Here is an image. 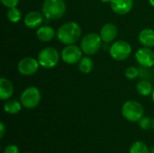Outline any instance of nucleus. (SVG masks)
Here are the masks:
<instances>
[{"label": "nucleus", "mask_w": 154, "mask_h": 153, "mask_svg": "<svg viewBox=\"0 0 154 153\" xmlns=\"http://www.w3.org/2000/svg\"><path fill=\"white\" fill-rule=\"evenodd\" d=\"M81 27L76 22H68L62 24L57 31L56 36L58 40L65 44H75L81 37Z\"/></svg>", "instance_id": "f257e3e1"}, {"label": "nucleus", "mask_w": 154, "mask_h": 153, "mask_svg": "<svg viewBox=\"0 0 154 153\" xmlns=\"http://www.w3.org/2000/svg\"><path fill=\"white\" fill-rule=\"evenodd\" d=\"M67 5L64 0H44L42 11L47 19L58 20L66 13Z\"/></svg>", "instance_id": "f03ea898"}, {"label": "nucleus", "mask_w": 154, "mask_h": 153, "mask_svg": "<svg viewBox=\"0 0 154 153\" xmlns=\"http://www.w3.org/2000/svg\"><path fill=\"white\" fill-rule=\"evenodd\" d=\"M122 115L129 122H139L144 116V108L135 100L126 101L122 106Z\"/></svg>", "instance_id": "7ed1b4c3"}, {"label": "nucleus", "mask_w": 154, "mask_h": 153, "mask_svg": "<svg viewBox=\"0 0 154 153\" xmlns=\"http://www.w3.org/2000/svg\"><path fill=\"white\" fill-rule=\"evenodd\" d=\"M102 39L100 34L96 32H89L86 34L80 41V48L84 54L86 55H95L97 54L101 46H102Z\"/></svg>", "instance_id": "20e7f679"}, {"label": "nucleus", "mask_w": 154, "mask_h": 153, "mask_svg": "<svg viewBox=\"0 0 154 153\" xmlns=\"http://www.w3.org/2000/svg\"><path fill=\"white\" fill-rule=\"evenodd\" d=\"M60 59V54L53 47L43 48L38 54V61L41 67L43 69H53L55 68Z\"/></svg>", "instance_id": "39448f33"}, {"label": "nucleus", "mask_w": 154, "mask_h": 153, "mask_svg": "<svg viewBox=\"0 0 154 153\" xmlns=\"http://www.w3.org/2000/svg\"><path fill=\"white\" fill-rule=\"evenodd\" d=\"M42 95L41 91L36 87H26L20 96V102L26 109H33L37 107L41 102Z\"/></svg>", "instance_id": "423d86ee"}, {"label": "nucleus", "mask_w": 154, "mask_h": 153, "mask_svg": "<svg viewBox=\"0 0 154 153\" xmlns=\"http://www.w3.org/2000/svg\"><path fill=\"white\" fill-rule=\"evenodd\" d=\"M109 53L115 60H125L126 59L129 58V56L132 53V46L126 41H116L113 42L110 46Z\"/></svg>", "instance_id": "0eeeda50"}, {"label": "nucleus", "mask_w": 154, "mask_h": 153, "mask_svg": "<svg viewBox=\"0 0 154 153\" xmlns=\"http://www.w3.org/2000/svg\"><path fill=\"white\" fill-rule=\"evenodd\" d=\"M83 51L80 47L75 44L66 45L61 52H60V59L63 62L69 65L79 63V60L82 59Z\"/></svg>", "instance_id": "6e6552de"}, {"label": "nucleus", "mask_w": 154, "mask_h": 153, "mask_svg": "<svg viewBox=\"0 0 154 153\" xmlns=\"http://www.w3.org/2000/svg\"><path fill=\"white\" fill-rule=\"evenodd\" d=\"M40 67L41 66L37 59L33 57H24L19 60L17 69L21 75L29 77L34 75L38 71Z\"/></svg>", "instance_id": "1a4fd4ad"}, {"label": "nucleus", "mask_w": 154, "mask_h": 153, "mask_svg": "<svg viewBox=\"0 0 154 153\" xmlns=\"http://www.w3.org/2000/svg\"><path fill=\"white\" fill-rule=\"evenodd\" d=\"M137 63L144 69H150L154 66V51L148 47H142L135 52Z\"/></svg>", "instance_id": "9d476101"}, {"label": "nucleus", "mask_w": 154, "mask_h": 153, "mask_svg": "<svg viewBox=\"0 0 154 153\" xmlns=\"http://www.w3.org/2000/svg\"><path fill=\"white\" fill-rule=\"evenodd\" d=\"M110 6L115 14L118 15H125L133 9L134 0H112Z\"/></svg>", "instance_id": "9b49d317"}, {"label": "nucleus", "mask_w": 154, "mask_h": 153, "mask_svg": "<svg viewBox=\"0 0 154 153\" xmlns=\"http://www.w3.org/2000/svg\"><path fill=\"white\" fill-rule=\"evenodd\" d=\"M43 14L38 11H31L23 18L25 26L29 29H38L43 22Z\"/></svg>", "instance_id": "f8f14e48"}, {"label": "nucleus", "mask_w": 154, "mask_h": 153, "mask_svg": "<svg viewBox=\"0 0 154 153\" xmlns=\"http://www.w3.org/2000/svg\"><path fill=\"white\" fill-rule=\"evenodd\" d=\"M99 34L104 42H113L117 36V27L112 23H106L101 27Z\"/></svg>", "instance_id": "ddd939ff"}, {"label": "nucleus", "mask_w": 154, "mask_h": 153, "mask_svg": "<svg viewBox=\"0 0 154 153\" xmlns=\"http://www.w3.org/2000/svg\"><path fill=\"white\" fill-rule=\"evenodd\" d=\"M57 32L49 25H42L40 26L36 30V37L39 41L42 42H48L51 41L55 36H56Z\"/></svg>", "instance_id": "4468645a"}, {"label": "nucleus", "mask_w": 154, "mask_h": 153, "mask_svg": "<svg viewBox=\"0 0 154 153\" xmlns=\"http://www.w3.org/2000/svg\"><path fill=\"white\" fill-rule=\"evenodd\" d=\"M14 88L13 83L6 78H0V99L8 100L12 97Z\"/></svg>", "instance_id": "2eb2a0df"}, {"label": "nucleus", "mask_w": 154, "mask_h": 153, "mask_svg": "<svg viewBox=\"0 0 154 153\" xmlns=\"http://www.w3.org/2000/svg\"><path fill=\"white\" fill-rule=\"evenodd\" d=\"M139 41L143 47H154V29L145 28L139 33Z\"/></svg>", "instance_id": "dca6fc26"}, {"label": "nucleus", "mask_w": 154, "mask_h": 153, "mask_svg": "<svg viewBox=\"0 0 154 153\" xmlns=\"http://www.w3.org/2000/svg\"><path fill=\"white\" fill-rule=\"evenodd\" d=\"M136 90L139 95L143 96H148L152 95V90H153V86L151 81L147 79H142L137 83Z\"/></svg>", "instance_id": "f3484780"}, {"label": "nucleus", "mask_w": 154, "mask_h": 153, "mask_svg": "<svg viewBox=\"0 0 154 153\" xmlns=\"http://www.w3.org/2000/svg\"><path fill=\"white\" fill-rule=\"evenodd\" d=\"M22 103L15 99H8L4 105V110L9 115H16L22 109Z\"/></svg>", "instance_id": "a211bd4d"}, {"label": "nucleus", "mask_w": 154, "mask_h": 153, "mask_svg": "<svg viewBox=\"0 0 154 153\" xmlns=\"http://www.w3.org/2000/svg\"><path fill=\"white\" fill-rule=\"evenodd\" d=\"M94 69V61L93 60L88 56L82 57V59L79 62V69L83 74H89Z\"/></svg>", "instance_id": "6ab92c4d"}, {"label": "nucleus", "mask_w": 154, "mask_h": 153, "mask_svg": "<svg viewBox=\"0 0 154 153\" xmlns=\"http://www.w3.org/2000/svg\"><path fill=\"white\" fill-rule=\"evenodd\" d=\"M129 153H150V149L143 142L137 141L131 145Z\"/></svg>", "instance_id": "aec40b11"}, {"label": "nucleus", "mask_w": 154, "mask_h": 153, "mask_svg": "<svg viewBox=\"0 0 154 153\" xmlns=\"http://www.w3.org/2000/svg\"><path fill=\"white\" fill-rule=\"evenodd\" d=\"M7 18L11 23H18L21 19H22V11L15 7H12V8H8L7 13H6Z\"/></svg>", "instance_id": "412c9836"}, {"label": "nucleus", "mask_w": 154, "mask_h": 153, "mask_svg": "<svg viewBox=\"0 0 154 153\" xmlns=\"http://www.w3.org/2000/svg\"><path fill=\"white\" fill-rule=\"evenodd\" d=\"M125 77H126L128 79L134 80V79H135V78L139 76V69H138L137 68L134 67V66H130V67H128V68L125 69Z\"/></svg>", "instance_id": "4be33fe9"}, {"label": "nucleus", "mask_w": 154, "mask_h": 153, "mask_svg": "<svg viewBox=\"0 0 154 153\" xmlns=\"http://www.w3.org/2000/svg\"><path fill=\"white\" fill-rule=\"evenodd\" d=\"M139 125L143 130H149L151 127H152V120L149 117L143 116L139 121Z\"/></svg>", "instance_id": "5701e85b"}, {"label": "nucleus", "mask_w": 154, "mask_h": 153, "mask_svg": "<svg viewBox=\"0 0 154 153\" xmlns=\"http://www.w3.org/2000/svg\"><path fill=\"white\" fill-rule=\"evenodd\" d=\"M0 1L3 4V5L5 6L6 8H12L17 6L20 0H0Z\"/></svg>", "instance_id": "b1692460"}, {"label": "nucleus", "mask_w": 154, "mask_h": 153, "mask_svg": "<svg viewBox=\"0 0 154 153\" xmlns=\"http://www.w3.org/2000/svg\"><path fill=\"white\" fill-rule=\"evenodd\" d=\"M4 153H19V149H18V147L16 145L10 144V145H7L5 148Z\"/></svg>", "instance_id": "393cba45"}, {"label": "nucleus", "mask_w": 154, "mask_h": 153, "mask_svg": "<svg viewBox=\"0 0 154 153\" xmlns=\"http://www.w3.org/2000/svg\"><path fill=\"white\" fill-rule=\"evenodd\" d=\"M5 133V127L4 123H1L0 124V137H1V139L4 137Z\"/></svg>", "instance_id": "a878e982"}, {"label": "nucleus", "mask_w": 154, "mask_h": 153, "mask_svg": "<svg viewBox=\"0 0 154 153\" xmlns=\"http://www.w3.org/2000/svg\"><path fill=\"white\" fill-rule=\"evenodd\" d=\"M100 1H101L102 3H105V4H106V3H109V4H110L112 0H100Z\"/></svg>", "instance_id": "bb28decb"}, {"label": "nucleus", "mask_w": 154, "mask_h": 153, "mask_svg": "<svg viewBox=\"0 0 154 153\" xmlns=\"http://www.w3.org/2000/svg\"><path fill=\"white\" fill-rule=\"evenodd\" d=\"M149 3H150V5H151L152 6H153L154 7V0H149Z\"/></svg>", "instance_id": "cd10ccee"}, {"label": "nucleus", "mask_w": 154, "mask_h": 153, "mask_svg": "<svg viewBox=\"0 0 154 153\" xmlns=\"http://www.w3.org/2000/svg\"><path fill=\"white\" fill-rule=\"evenodd\" d=\"M152 101H153V103H154V87H153V90H152Z\"/></svg>", "instance_id": "c85d7f7f"}, {"label": "nucleus", "mask_w": 154, "mask_h": 153, "mask_svg": "<svg viewBox=\"0 0 154 153\" xmlns=\"http://www.w3.org/2000/svg\"><path fill=\"white\" fill-rule=\"evenodd\" d=\"M150 153H154V146L150 150Z\"/></svg>", "instance_id": "c756f323"}, {"label": "nucleus", "mask_w": 154, "mask_h": 153, "mask_svg": "<svg viewBox=\"0 0 154 153\" xmlns=\"http://www.w3.org/2000/svg\"><path fill=\"white\" fill-rule=\"evenodd\" d=\"M152 128L154 129V118L152 119Z\"/></svg>", "instance_id": "7c9ffc66"}, {"label": "nucleus", "mask_w": 154, "mask_h": 153, "mask_svg": "<svg viewBox=\"0 0 154 153\" xmlns=\"http://www.w3.org/2000/svg\"><path fill=\"white\" fill-rule=\"evenodd\" d=\"M26 153H29V152H26Z\"/></svg>", "instance_id": "2f4dec72"}]
</instances>
